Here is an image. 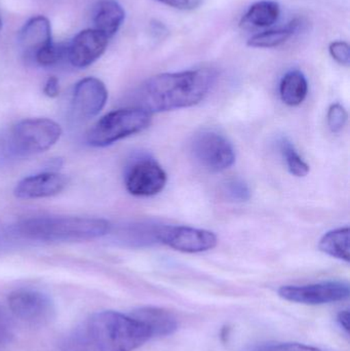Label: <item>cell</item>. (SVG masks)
Instances as JSON below:
<instances>
[{
	"mask_svg": "<svg viewBox=\"0 0 350 351\" xmlns=\"http://www.w3.org/2000/svg\"><path fill=\"white\" fill-rule=\"evenodd\" d=\"M215 80L216 72L208 68L158 74L134 93V107L151 114L188 108L205 98Z\"/></svg>",
	"mask_w": 350,
	"mask_h": 351,
	"instance_id": "1",
	"label": "cell"
},
{
	"mask_svg": "<svg viewBox=\"0 0 350 351\" xmlns=\"http://www.w3.org/2000/svg\"><path fill=\"white\" fill-rule=\"evenodd\" d=\"M151 338L149 330L131 315L101 311L67 336L61 350L134 351Z\"/></svg>",
	"mask_w": 350,
	"mask_h": 351,
	"instance_id": "2",
	"label": "cell"
},
{
	"mask_svg": "<svg viewBox=\"0 0 350 351\" xmlns=\"http://www.w3.org/2000/svg\"><path fill=\"white\" fill-rule=\"evenodd\" d=\"M110 230V223L104 219L74 216L31 217L12 227L18 239L51 243L92 241Z\"/></svg>",
	"mask_w": 350,
	"mask_h": 351,
	"instance_id": "3",
	"label": "cell"
},
{
	"mask_svg": "<svg viewBox=\"0 0 350 351\" xmlns=\"http://www.w3.org/2000/svg\"><path fill=\"white\" fill-rule=\"evenodd\" d=\"M151 113L137 107L118 109L103 117L86 136L94 147H107L119 140L135 135L151 125Z\"/></svg>",
	"mask_w": 350,
	"mask_h": 351,
	"instance_id": "4",
	"label": "cell"
},
{
	"mask_svg": "<svg viewBox=\"0 0 350 351\" xmlns=\"http://www.w3.org/2000/svg\"><path fill=\"white\" fill-rule=\"evenodd\" d=\"M61 135V127L51 119H24L10 131L8 147L18 156H35L53 147Z\"/></svg>",
	"mask_w": 350,
	"mask_h": 351,
	"instance_id": "5",
	"label": "cell"
},
{
	"mask_svg": "<svg viewBox=\"0 0 350 351\" xmlns=\"http://www.w3.org/2000/svg\"><path fill=\"white\" fill-rule=\"evenodd\" d=\"M190 152L195 162L211 173L223 172L236 162L232 144L223 135L211 130L199 132L192 138Z\"/></svg>",
	"mask_w": 350,
	"mask_h": 351,
	"instance_id": "6",
	"label": "cell"
},
{
	"mask_svg": "<svg viewBox=\"0 0 350 351\" xmlns=\"http://www.w3.org/2000/svg\"><path fill=\"white\" fill-rule=\"evenodd\" d=\"M154 237L162 245L189 254L210 251L218 243L217 235L212 231L175 225L156 227Z\"/></svg>",
	"mask_w": 350,
	"mask_h": 351,
	"instance_id": "7",
	"label": "cell"
},
{
	"mask_svg": "<svg viewBox=\"0 0 350 351\" xmlns=\"http://www.w3.org/2000/svg\"><path fill=\"white\" fill-rule=\"evenodd\" d=\"M8 303L12 315L28 325L42 327L55 319L53 301L39 291H14L8 296Z\"/></svg>",
	"mask_w": 350,
	"mask_h": 351,
	"instance_id": "8",
	"label": "cell"
},
{
	"mask_svg": "<svg viewBox=\"0 0 350 351\" xmlns=\"http://www.w3.org/2000/svg\"><path fill=\"white\" fill-rule=\"evenodd\" d=\"M279 296L290 302L305 305H322L349 298V285L345 282H324L304 286H283Z\"/></svg>",
	"mask_w": 350,
	"mask_h": 351,
	"instance_id": "9",
	"label": "cell"
},
{
	"mask_svg": "<svg viewBox=\"0 0 350 351\" xmlns=\"http://www.w3.org/2000/svg\"><path fill=\"white\" fill-rule=\"evenodd\" d=\"M168 176L164 169L149 158H140L127 169L125 188L132 195L153 196L166 187Z\"/></svg>",
	"mask_w": 350,
	"mask_h": 351,
	"instance_id": "10",
	"label": "cell"
},
{
	"mask_svg": "<svg viewBox=\"0 0 350 351\" xmlns=\"http://www.w3.org/2000/svg\"><path fill=\"white\" fill-rule=\"evenodd\" d=\"M108 90L102 80L86 77L74 86L71 100L72 117L75 121L94 119L106 105Z\"/></svg>",
	"mask_w": 350,
	"mask_h": 351,
	"instance_id": "11",
	"label": "cell"
},
{
	"mask_svg": "<svg viewBox=\"0 0 350 351\" xmlns=\"http://www.w3.org/2000/svg\"><path fill=\"white\" fill-rule=\"evenodd\" d=\"M108 41V37L96 29H86L78 33L67 45L66 59L73 67H88L105 53Z\"/></svg>",
	"mask_w": 350,
	"mask_h": 351,
	"instance_id": "12",
	"label": "cell"
},
{
	"mask_svg": "<svg viewBox=\"0 0 350 351\" xmlns=\"http://www.w3.org/2000/svg\"><path fill=\"white\" fill-rule=\"evenodd\" d=\"M68 185V178L60 173L43 172L21 180L14 194L18 199H40L61 193Z\"/></svg>",
	"mask_w": 350,
	"mask_h": 351,
	"instance_id": "13",
	"label": "cell"
},
{
	"mask_svg": "<svg viewBox=\"0 0 350 351\" xmlns=\"http://www.w3.org/2000/svg\"><path fill=\"white\" fill-rule=\"evenodd\" d=\"M53 43L51 23L45 16L30 19L18 34V45L27 58L34 60L35 56Z\"/></svg>",
	"mask_w": 350,
	"mask_h": 351,
	"instance_id": "14",
	"label": "cell"
},
{
	"mask_svg": "<svg viewBox=\"0 0 350 351\" xmlns=\"http://www.w3.org/2000/svg\"><path fill=\"white\" fill-rule=\"evenodd\" d=\"M129 315L143 324L149 330L152 338L166 337L178 330L179 324L176 317L166 309L152 306L141 307L134 311Z\"/></svg>",
	"mask_w": 350,
	"mask_h": 351,
	"instance_id": "15",
	"label": "cell"
},
{
	"mask_svg": "<svg viewBox=\"0 0 350 351\" xmlns=\"http://www.w3.org/2000/svg\"><path fill=\"white\" fill-rule=\"evenodd\" d=\"M125 19V10L116 0H100L95 6L92 14L94 29L109 39L118 32Z\"/></svg>",
	"mask_w": 350,
	"mask_h": 351,
	"instance_id": "16",
	"label": "cell"
},
{
	"mask_svg": "<svg viewBox=\"0 0 350 351\" xmlns=\"http://www.w3.org/2000/svg\"><path fill=\"white\" fill-rule=\"evenodd\" d=\"M281 6L273 0H260L249 8L240 21L245 28H267L279 20Z\"/></svg>",
	"mask_w": 350,
	"mask_h": 351,
	"instance_id": "17",
	"label": "cell"
},
{
	"mask_svg": "<svg viewBox=\"0 0 350 351\" xmlns=\"http://www.w3.org/2000/svg\"><path fill=\"white\" fill-rule=\"evenodd\" d=\"M308 94V82L299 70L288 71L279 84V96L288 106H299Z\"/></svg>",
	"mask_w": 350,
	"mask_h": 351,
	"instance_id": "18",
	"label": "cell"
},
{
	"mask_svg": "<svg viewBox=\"0 0 350 351\" xmlns=\"http://www.w3.org/2000/svg\"><path fill=\"white\" fill-rule=\"evenodd\" d=\"M318 249L331 257L349 263L350 261L349 227H341L327 232L321 239Z\"/></svg>",
	"mask_w": 350,
	"mask_h": 351,
	"instance_id": "19",
	"label": "cell"
},
{
	"mask_svg": "<svg viewBox=\"0 0 350 351\" xmlns=\"http://www.w3.org/2000/svg\"><path fill=\"white\" fill-rule=\"evenodd\" d=\"M298 28H299V23L294 20L286 27L269 29V30L253 35L249 39L247 45L248 47H254V49H273V47H279V45L287 43L297 32Z\"/></svg>",
	"mask_w": 350,
	"mask_h": 351,
	"instance_id": "20",
	"label": "cell"
},
{
	"mask_svg": "<svg viewBox=\"0 0 350 351\" xmlns=\"http://www.w3.org/2000/svg\"><path fill=\"white\" fill-rule=\"evenodd\" d=\"M279 149L284 160L287 164L288 170L295 177H305L310 173V166L304 162L296 150L295 146L287 138H283L279 142Z\"/></svg>",
	"mask_w": 350,
	"mask_h": 351,
	"instance_id": "21",
	"label": "cell"
},
{
	"mask_svg": "<svg viewBox=\"0 0 350 351\" xmlns=\"http://www.w3.org/2000/svg\"><path fill=\"white\" fill-rule=\"evenodd\" d=\"M66 53H67V47L63 45H55L51 43L49 47L43 49L35 56V63L43 67H49V66L57 65L63 59H66Z\"/></svg>",
	"mask_w": 350,
	"mask_h": 351,
	"instance_id": "22",
	"label": "cell"
},
{
	"mask_svg": "<svg viewBox=\"0 0 350 351\" xmlns=\"http://www.w3.org/2000/svg\"><path fill=\"white\" fill-rule=\"evenodd\" d=\"M223 192L226 197L232 202H245L251 198V190L248 184L240 179H232L226 182L223 186Z\"/></svg>",
	"mask_w": 350,
	"mask_h": 351,
	"instance_id": "23",
	"label": "cell"
},
{
	"mask_svg": "<svg viewBox=\"0 0 350 351\" xmlns=\"http://www.w3.org/2000/svg\"><path fill=\"white\" fill-rule=\"evenodd\" d=\"M347 119H349V114L342 105L338 103L331 105L327 114V121H328V127L333 133H339L347 125Z\"/></svg>",
	"mask_w": 350,
	"mask_h": 351,
	"instance_id": "24",
	"label": "cell"
},
{
	"mask_svg": "<svg viewBox=\"0 0 350 351\" xmlns=\"http://www.w3.org/2000/svg\"><path fill=\"white\" fill-rule=\"evenodd\" d=\"M329 53L333 60L342 66L349 67L350 64V45L347 41H333L329 45Z\"/></svg>",
	"mask_w": 350,
	"mask_h": 351,
	"instance_id": "25",
	"label": "cell"
},
{
	"mask_svg": "<svg viewBox=\"0 0 350 351\" xmlns=\"http://www.w3.org/2000/svg\"><path fill=\"white\" fill-rule=\"evenodd\" d=\"M164 5L179 10H195L199 8L203 0H155Z\"/></svg>",
	"mask_w": 350,
	"mask_h": 351,
	"instance_id": "26",
	"label": "cell"
},
{
	"mask_svg": "<svg viewBox=\"0 0 350 351\" xmlns=\"http://www.w3.org/2000/svg\"><path fill=\"white\" fill-rule=\"evenodd\" d=\"M261 351H322L312 346L299 343H282L264 348Z\"/></svg>",
	"mask_w": 350,
	"mask_h": 351,
	"instance_id": "27",
	"label": "cell"
},
{
	"mask_svg": "<svg viewBox=\"0 0 350 351\" xmlns=\"http://www.w3.org/2000/svg\"><path fill=\"white\" fill-rule=\"evenodd\" d=\"M43 93H45V96L49 97V98H55V97L59 96L60 84L57 77L51 76V77H49V80H47L45 88H43Z\"/></svg>",
	"mask_w": 350,
	"mask_h": 351,
	"instance_id": "28",
	"label": "cell"
},
{
	"mask_svg": "<svg viewBox=\"0 0 350 351\" xmlns=\"http://www.w3.org/2000/svg\"><path fill=\"white\" fill-rule=\"evenodd\" d=\"M337 322H338L339 326H340L347 333H349L350 315L349 311H343L339 313L338 317H337Z\"/></svg>",
	"mask_w": 350,
	"mask_h": 351,
	"instance_id": "29",
	"label": "cell"
},
{
	"mask_svg": "<svg viewBox=\"0 0 350 351\" xmlns=\"http://www.w3.org/2000/svg\"><path fill=\"white\" fill-rule=\"evenodd\" d=\"M1 25H2L1 18H0V28H1Z\"/></svg>",
	"mask_w": 350,
	"mask_h": 351,
	"instance_id": "30",
	"label": "cell"
}]
</instances>
